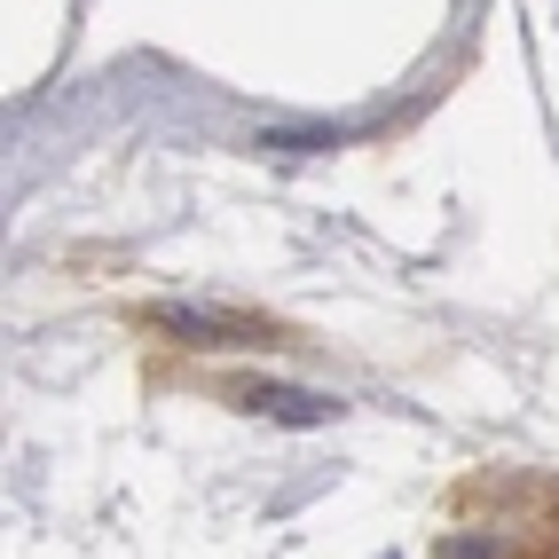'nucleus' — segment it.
Wrapping results in <instances>:
<instances>
[]
</instances>
